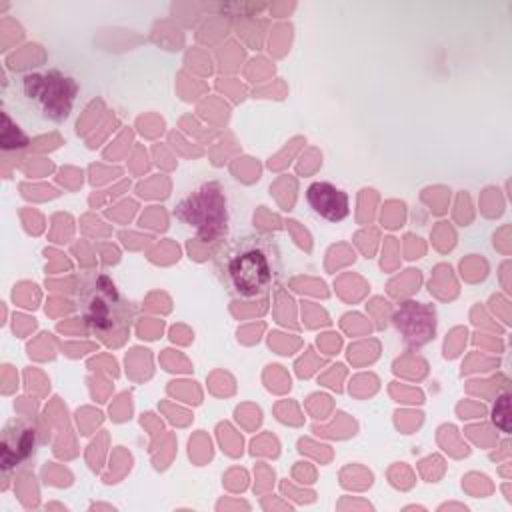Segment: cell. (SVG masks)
<instances>
[{
  "mask_svg": "<svg viewBox=\"0 0 512 512\" xmlns=\"http://www.w3.org/2000/svg\"><path fill=\"white\" fill-rule=\"evenodd\" d=\"M494 416V422L504 430V432H508V394H502V410H500V406H498V402H496V406H494V412H492Z\"/></svg>",
  "mask_w": 512,
  "mask_h": 512,
  "instance_id": "7",
  "label": "cell"
},
{
  "mask_svg": "<svg viewBox=\"0 0 512 512\" xmlns=\"http://www.w3.org/2000/svg\"><path fill=\"white\" fill-rule=\"evenodd\" d=\"M78 84L58 70H48L42 74H30L24 78V94L38 102L40 110L50 120H64L74 104Z\"/></svg>",
  "mask_w": 512,
  "mask_h": 512,
  "instance_id": "3",
  "label": "cell"
},
{
  "mask_svg": "<svg viewBox=\"0 0 512 512\" xmlns=\"http://www.w3.org/2000/svg\"><path fill=\"white\" fill-rule=\"evenodd\" d=\"M226 276L240 298H260L272 284V262L258 240H246L226 260Z\"/></svg>",
  "mask_w": 512,
  "mask_h": 512,
  "instance_id": "2",
  "label": "cell"
},
{
  "mask_svg": "<svg viewBox=\"0 0 512 512\" xmlns=\"http://www.w3.org/2000/svg\"><path fill=\"white\" fill-rule=\"evenodd\" d=\"M78 308L86 326L102 336L118 332L128 324V308L116 284L104 272L90 274L80 282Z\"/></svg>",
  "mask_w": 512,
  "mask_h": 512,
  "instance_id": "1",
  "label": "cell"
},
{
  "mask_svg": "<svg viewBox=\"0 0 512 512\" xmlns=\"http://www.w3.org/2000/svg\"><path fill=\"white\" fill-rule=\"evenodd\" d=\"M36 448V428L28 420H10L2 430L0 462L2 470L8 472L20 466Z\"/></svg>",
  "mask_w": 512,
  "mask_h": 512,
  "instance_id": "5",
  "label": "cell"
},
{
  "mask_svg": "<svg viewBox=\"0 0 512 512\" xmlns=\"http://www.w3.org/2000/svg\"><path fill=\"white\" fill-rule=\"evenodd\" d=\"M310 208L328 222H340L350 214L348 194L330 182H312L306 188Z\"/></svg>",
  "mask_w": 512,
  "mask_h": 512,
  "instance_id": "6",
  "label": "cell"
},
{
  "mask_svg": "<svg viewBox=\"0 0 512 512\" xmlns=\"http://www.w3.org/2000/svg\"><path fill=\"white\" fill-rule=\"evenodd\" d=\"M174 214L204 236H216L226 228V200L216 184H204L194 190Z\"/></svg>",
  "mask_w": 512,
  "mask_h": 512,
  "instance_id": "4",
  "label": "cell"
}]
</instances>
